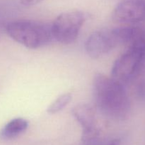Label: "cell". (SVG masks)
<instances>
[{
    "instance_id": "cell-1",
    "label": "cell",
    "mask_w": 145,
    "mask_h": 145,
    "mask_svg": "<svg viewBox=\"0 0 145 145\" xmlns=\"http://www.w3.org/2000/svg\"><path fill=\"white\" fill-rule=\"evenodd\" d=\"M93 96L102 114L115 120H123L130 112V102L123 84L101 73L94 75Z\"/></svg>"
},
{
    "instance_id": "cell-5",
    "label": "cell",
    "mask_w": 145,
    "mask_h": 145,
    "mask_svg": "<svg viewBox=\"0 0 145 145\" xmlns=\"http://www.w3.org/2000/svg\"><path fill=\"white\" fill-rule=\"evenodd\" d=\"M119 45L113 29L102 30L91 34L85 42V50L90 57L97 59Z\"/></svg>"
},
{
    "instance_id": "cell-3",
    "label": "cell",
    "mask_w": 145,
    "mask_h": 145,
    "mask_svg": "<svg viewBox=\"0 0 145 145\" xmlns=\"http://www.w3.org/2000/svg\"><path fill=\"white\" fill-rule=\"evenodd\" d=\"M86 19V14L79 11L59 14L51 24L53 38L65 45L72 43L79 35Z\"/></svg>"
},
{
    "instance_id": "cell-2",
    "label": "cell",
    "mask_w": 145,
    "mask_h": 145,
    "mask_svg": "<svg viewBox=\"0 0 145 145\" xmlns=\"http://www.w3.org/2000/svg\"><path fill=\"white\" fill-rule=\"evenodd\" d=\"M6 31L14 40L30 49L42 48L53 39L51 25L40 21H14L7 24Z\"/></svg>"
},
{
    "instance_id": "cell-11",
    "label": "cell",
    "mask_w": 145,
    "mask_h": 145,
    "mask_svg": "<svg viewBox=\"0 0 145 145\" xmlns=\"http://www.w3.org/2000/svg\"><path fill=\"white\" fill-rule=\"evenodd\" d=\"M44 0H20L21 4L24 6H33L41 2Z\"/></svg>"
},
{
    "instance_id": "cell-12",
    "label": "cell",
    "mask_w": 145,
    "mask_h": 145,
    "mask_svg": "<svg viewBox=\"0 0 145 145\" xmlns=\"http://www.w3.org/2000/svg\"><path fill=\"white\" fill-rule=\"evenodd\" d=\"M121 141L120 139H113L106 142L104 145H120Z\"/></svg>"
},
{
    "instance_id": "cell-4",
    "label": "cell",
    "mask_w": 145,
    "mask_h": 145,
    "mask_svg": "<svg viewBox=\"0 0 145 145\" xmlns=\"http://www.w3.org/2000/svg\"><path fill=\"white\" fill-rule=\"evenodd\" d=\"M145 59V55L129 48L113 63L111 77L120 83H127L140 72Z\"/></svg>"
},
{
    "instance_id": "cell-7",
    "label": "cell",
    "mask_w": 145,
    "mask_h": 145,
    "mask_svg": "<svg viewBox=\"0 0 145 145\" xmlns=\"http://www.w3.org/2000/svg\"><path fill=\"white\" fill-rule=\"evenodd\" d=\"M72 113L82 126L83 132L97 128L96 126V113L93 107L86 103H79L72 108Z\"/></svg>"
},
{
    "instance_id": "cell-8",
    "label": "cell",
    "mask_w": 145,
    "mask_h": 145,
    "mask_svg": "<svg viewBox=\"0 0 145 145\" xmlns=\"http://www.w3.org/2000/svg\"><path fill=\"white\" fill-rule=\"evenodd\" d=\"M28 127V121L22 118L12 119L0 131V138L4 140L14 139L25 132Z\"/></svg>"
},
{
    "instance_id": "cell-9",
    "label": "cell",
    "mask_w": 145,
    "mask_h": 145,
    "mask_svg": "<svg viewBox=\"0 0 145 145\" xmlns=\"http://www.w3.org/2000/svg\"><path fill=\"white\" fill-rule=\"evenodd\" d=\"M72 96L70 93H65L57 98L47 109L49 114H55L63 110L71 102Z\"/></svg>"
},
{
    "instance_id": "cell-10",
    "label": "cell",
    "mask_w": 145,
    "mask_h": 145,
    "mask_svg": "<svg viewBox=\"0 0 145 145\" xmlns=\"http://www.w3.org/2000/svg\"><path fill=\"white\" fill-rule=\"evenodd\" d=\"M129 48L136 50L145 55V30L140 31L134 40L130 43Z\"/></svg>"
},
{
    "instance_id": "cell-6",
    "label": "cell",
    "mask_w": 145,
    "mask_h": 145,
    "mask_svg": "<svg viewBox=\"0 0 145 145\" xmlns=\"http://www.w3.org/2000/svg\"><path fill=\"white\" fill-rule=\"evenodd\" d=\"M118 23L133 24L145 20V2L143 0H125L119 3L112 13Z\"/></svg>"
}]
</instances>
